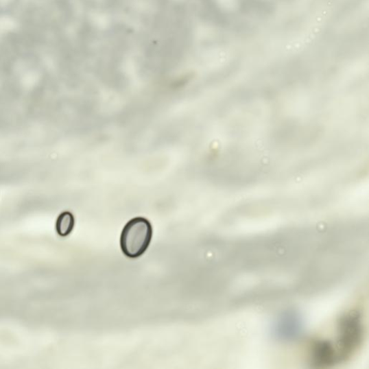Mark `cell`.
Listing matches in <instances>:
<instances>
[{"label": "cell", "mask_w": 369, "mask_h": 369, "mask_svg": "<svg viewBox=\"0 0 369 369\" xmlns=\"http://www.w3.org/2000/svg\"><path fill=\"white\" fill-rule=\"evenodd\" d=\"M152 235V226L148 219L144 217L131 219L125 225L121 235L123 253L128 258H139L147 250Z\"/></svg>", "instance_id": "obj_1"}, {"label": "cell", "mask_w": 369, "mask_h": 369, "mask_svg": "<svg viewBox=\"0 0 369 369\" xmlns=\"http://www.w3.org/2000/svg\"><path fill=\"white\" fill-rule=\"evenodd\" d=\"M364 327L361 316L351 311L339 322L336 343L333 344L338 362L350 357L361 345Z\"/></svg>", "instance_id": "obj_2"}, {"label": "cell", "mask_w": 369, "mask_h": 369, "mask_svg": "<svg viewBox=\"0 0 369 369\" xmlns=\"http://www.w3.org/2000/svg\"><path fill=\"white\" fill-rule=\"evenodd\" d=\"M309 352L311 362L316 366H330L338 362L334 346L328 340H317Z\"/></svg>", "instance_id": "obj_3"}, {"label": "cell", "mask_w": 369, "mask_h": 369, "mask_svg": "<svg viewBox=\"0 0 369 369\" xmlns=\"http://www.w3.org/2000/svg\"><path fill=\"white\" fill-rule=\"evenodd\" d=\"M302 322L300 317L294 312H287L282 315L275 324V333L281 338L289 340L295 337L300 333Z\"/></svg>", "instance_id": "obj_4"}, {"label": "cell", "mask_w": 369, "mask_h": 369, "mask_svg": "<svg viewBox=\"0 0 369 369\" xmlns=\"http://www.w3.org/2000/svg\"><path fill=\"white\" fill-rule=\"evenodd\" d=\"M75 220L74 215L69 211H64L58 218L56 230L61 237H67L73 231Z\"/></svg>", "instance_id": "obj_5"}]
</instances>
